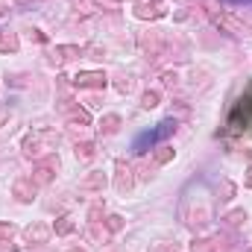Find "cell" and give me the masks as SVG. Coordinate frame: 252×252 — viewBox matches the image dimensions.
I'll return each mask as SVG.
<instances>
[{"instance_id": "obj_2", "label": "cell", "mask_w": 252, "mask_h": 252, "mask_svg": "<svg viewBox=\"0 0 252 252\" xmlns=\"http://www.w3.org/2000/svg\"><path fill=\"white\" fill-rule=\"evenodd\" d=\"M235 3H238V0H235ZM244 3H250V0H244Z\"/></svg>"}, {"instance_id": "obj_1", "label": "cell", "mask_w": 252, "mask_h": 252, "mask_svg": "<svg viewBox=\"0 0 252 252\" xmlns=\"http://www.w3.org/2000/svg\"><path fill=\"white\" fill-rule=\"evenodd\" d=\"M173 129H176V124L173 121H161V124L156 126V129H150V132H141L135 141H132V150L141 156V153H147V150H153L158 141H164L167 135H173Z\"/></svg>"}]
</instances>
